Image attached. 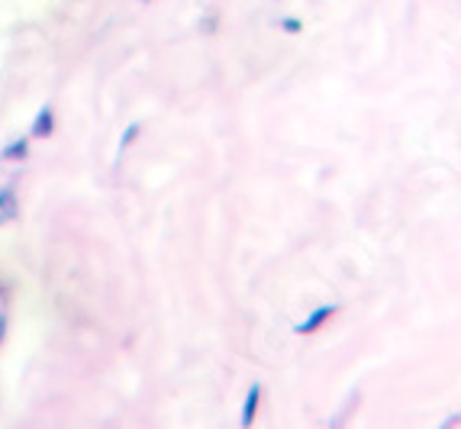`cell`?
<instances>
[{"mask_svg":"<svg viewBox=\"0 0 461 429\" xmlns=\"http://www.w3.org/2000/svg\"><path fill=\"white\" fill-rule=\"evenodd\" d=\"M20 217V200H16V190L0 188V226L10 223V219Z\"/></svg>","mask_w":461,"mask_h":429,"instance_id":"cell-1","label":"cell"},{"mask_svg":"<svg viewBox=\"0 0 461 429\" xmlns=\"http://www.w3.org/2000/svg\"><path fill=\"white\" fill-rule=\"evenodd\" d=\"M259 401H261V387L255 384L249 394H245V403H242V429H251L255 413H259Z\"/></svg>","mask_w":461,"mask_h":429,"instance_id":"cell-2","label":"cell"},{"mask_svg":"<svg viewBox=\"0 0 461 429\" xmlns=\"http://www.w3.org/2000/svg\"><path fill=\"white\" fill-rule=\"evenodd\" d=\"M49 129H52V110H42L39 120H36V126H33V133L42 136V133H49Z\"/></svg>","mask_w":461,"mask_h":429,"instance_id":"cell-3","label":"cell"},{"mask_svg":"<svg viewBox=\"0 0 461 429\" xmlns=\"http://www.w3.org/2000/svg\"><path fill=\"white\" fill-rule=\"evenodd\" d=\"M329 313H332V310H320V313H313V320H310V323H303V326H300V332H313L316 326H320L322 320L329 317Z\"/></svg>","mask_w":461,"mask_h":429,"instance_id":"cell-4","label":"cell"},{"mask_svg":"<svg viewBox=\"0 0 461 429\" xmlns=\"http://www.w3.org/2000/svg\"><path fill=\"white\" fill-rule=\"evenodd\" d=\"M23 152H26V142H20V146H10L4 155H23Z\"/></svg>","mask_w":461,"mask_h":429,"instance_id":"cell-5","label":"cell"}]
</instances>
